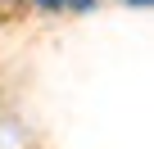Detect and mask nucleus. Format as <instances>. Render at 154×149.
<instances>
[{"label":"nucleus","instance_id":"nucleus-1","mask_svg":"<svg viewBox=\"0 0 154 149\" xmlns=\"http://www.w3.org/2000/svg\"><path fill=\"white\" fill-rule=\"evenodd\" d=\"M41 5H50V9H59V5H63V0H41Z\"/></svg>","mask_w":154,"mask_h":149}]
</instances>
